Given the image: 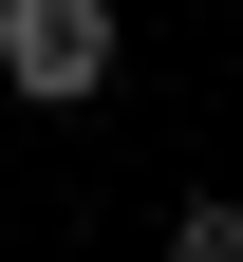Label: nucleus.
<instances>
[{
    "mask_svg": "<svg viewBox=\"0 0 243 262\" xmlns=\"http://www.w3.org/2000/svg\"><path fill=\"white\" fill-rule=\"evenodd\" d=\"M0 94H38V113L113 94V0H0Z\"/></svg>",
    "mask_w": 243,
    "mask_h": 262,
    "instance_id": "nucleus-1",
    "label": "nucleus"
},
{
    "mask_svg": "<svg viewBox=\"0 0 243 262\" xmlns=\"http://www.w3.org/2000/svg\"><path fill=\"white\" fill-rule=\"evenodd\" d=\"M168 244H187V262H243V187H187V206H168Z\"/></svg>",
    "mask_w": 243,
    "mask_h": 262,
    "instance_id": "nucleus-2",
    "label": "nucleus"
}]
</instances>
